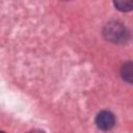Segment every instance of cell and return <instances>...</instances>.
Wrapping results in <instances>:
<instances>
[{
  "label": "cell",
  "mask_w": 133,
  "mask_h": 133,
  "mask_svg": "<svg viewBox=\"0 0 133 133\" xmlns=\"http://www.w3.org/2000/svg\"><path fill=\"white\" fill-rule=\"evenodd\" d=\"M0 133H4V132H2V131H0Z\"/></svg>",
  "instance_id": "5b68a950"
},
{
  "label": "cell",
  "mask_w": 133,
  "mask_h": 133,
  "mask_svg": "<svg viewBox=\"0 0 133 133\" xmlns=\"http://www.w3.org/2000/svg\"><path fill=\"white\" fill-rule=\"evenodd\" d=\"M122 75L126 80L131 82V78H132V63L131 62L124 64L123 69H122Z\"/></svg>",
  "instance_id": "7a4b0ae2"
},
{
  "label": "cell",
  "mask_w": 133,
  "mask_h": 133,
  "mask_svg": "<svg viewBox=\"0 0 133 133\" xmlns=\"http://www.w3.org/2000/svg\"><path fill=\"white\" fill-rule=\"evenodd\" d=\"M115 124V117L110 111H101L96 116V125L99 129L107 131L113 128Z\"/></svg>",
  "instance_id": "6da1fadb"
},
{
  "label": "cell",
  "mask_w": 133,
  "mask_h": 133,
  "mask_svg": "<svg viewBox=\"0 0 133 133\" xmlns=\"http://www.w3.org/2000/svg\"><path fill=\"white\" fill-rule=\"evenodd\" d=\"M28 133H45V132L42 130H32V131H29Z\"/></svg>",
  "instance_id": "277c9868"
},
{
  "label": "cell",
  "mask_w": 133,
  "mask_h": 133,
  "mask_svg": "<svg viewBox=\"0 0 133 133\" xmlns=\"http://www.w3.org/2000/svg\"><path fill=\"white\" fill-rule=\"evenodd\" d=\"M114 4L121 10H130L132 8L131 1H117V2H114Z\"/></svg>",
  "instance_id": "3957f363"
}]
</instances>
